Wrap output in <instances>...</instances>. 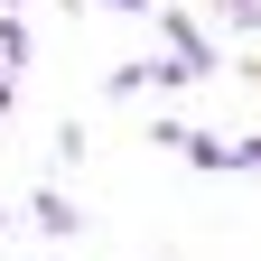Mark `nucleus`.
Masks as SVG:
<instances>
[{"instance_id": "nucleus-1", "label": "nucleus", "mask_w": 261, "mask_h": 261, "mask_svg": "<svg viewBox=\"0 0 261 261\" xmlns=\"http://www.w3.org/2000/svg\"><path fill=\"white\" fill-rule=\"evenodd\" d=\"M112 10H149V0H112Z\"/></svg>"}]
</instances>
